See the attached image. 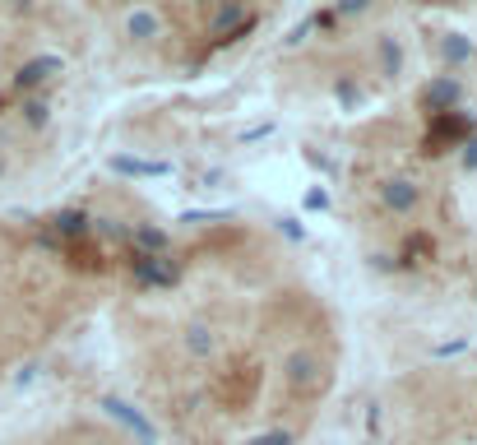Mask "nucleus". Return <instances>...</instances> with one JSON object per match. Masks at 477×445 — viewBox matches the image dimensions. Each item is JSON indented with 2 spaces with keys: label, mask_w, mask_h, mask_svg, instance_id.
Returning a JSON list of instances; mask_svg holds the SVG:
<instances>
[{
  "label": "nucleus",
  "mask_w": 477,
  "mask_h": 445,
  "mask_svg": "<svg viewBox=\"0 0 477 445\" xmlns=\"http://www.w3.org/2000/svg\"><path fill=\"white\" fill-rule=\"evenodd\" d=\"M98 409H102L107 418H116V422H126V427H130V431H135L144 445H157V427H153V422H148V418L135 409V403L116 399V394H102V399H98Z\"/></svg>",
  "instance_id": "3"
},
{
  "label": "nucleus",
  "mask_w": 477,
  "mask_h": 445,
  "mask_svg": "<svg viewBox=\"0 0 477 445\" xmlns=\"http://www.w3.org/2000/svg\"><path fill=\"white\" fill-rule=\"evenodd\" d=\"M380 65H385V74H399L404 70V52H399L394 37H380Z\"/></svg>",
  "instance_id": "14"
},
{
  "label": "nucleus",
  "mask_w": 477,
  "mask_h": 445,
  "mask_svg": "<svg viewBox=\"0 0 477 445\" xmlns=\"http://www.w3.org/2000/svg\"><path fill=\"white\" fill-rule=\"evenodd\" d=\"M47 116H52V111H47L43 98H28V102H24V121H28L33 131H43V126H47Z\"/></svg>",
  "instance_id": "15"
},
{
  "label": "nucleus",
  "mask_w": 477,
  "mask_h": 445,
  "mask_svg": "<svg viewBox=\"0 0 477 445\" xmlns=\"http://www.w3.org/2000/svg\"><path fill=\"white\" fill-rule=\"evenodd\" d=\"M459 149H463V168H468V172H477V135H468Z\"/></svg>",
  "instance_id": "18"
},
{
  "label": "nucleus",
  "mask_w": 477,
  "mask_h": 445,
  "mask_svg": "<svg viewBox=\"0 0 477 445\" xmlns=\"http://www.w3.org/2000/svg\"><path fill=\"white\" fill-rule=\"evenodd\" d=\"M111 172H121V177H172V163H148V158L111 153Z\"/></svg>",
  "instance_id": "8"
},
{
  "label": "nucleus",
  "mask_w": 477,
  "mask_h": 445,
  "mask_svg": "<svg viewBox=\"0 0 477 445\" xmlns=\"http://www.w3.org/2000/svg\"><path fill=\"white\" fill-rule=\"evenodd\" d=\"M200 5H227V0H200Z\"/></svg>",
  "instance_id": "23"
},
{
  "label": "nucleus",
  "mask_w": 477,
  "mask_h": 445,
  "mask_svg": "<svg viewBox=\"0 0 477 445\" xmlns=\"http://www.w3.org/2000/svg\"><path fill=\"white\" fill-rule=\"evenodd\" d=\"M130 278L139 283V288H172V283L181 278V265L172 256H139V251H130Z\"/></svg>",
  "instance_id": "2"
},
{
  "label": "nucleus",
  "mask_w": 477,
  "mask_h": 445,
  "mask_svg": "<svg viewBox=\"0 0 477 445\" xmlns=\"http://www.w3.org/2000/svg\"><path fill=\"white\" fill-rule=\"evenodd\" d=\"M417 199H422V190H417L413 181H404V177H394V181L380 186V205L394 209V214H413V209H417Z\"/></svg>",
  "instance_id": "7"
},
{
  "label": "nucleus",
  "mask_w": 477,
  "mask_h": 445,
  "mask_svg": "<svg viewBox=\"0 0 477 445\" xmlns=\"http://www.w3.org/2000/svg\"><path fill=\"white\" fill-rule=\"evenodd\" d=\"M367 10H371V0H339L334 15H367Z\"/></svg>",
  "instance_id": "20"
},
{
  "label": "nucleus",
  "mask_w": 477,
  "mask_h": 445,
  "mask_svg": "<svg viewBox=\"0 0 477 445\" xmlns=\"http://www.w3.org/2000/svg\"><path fill=\"white\" fill-rule=\"evenodd\" d=\"M334 93H339V102H343V107H352V102H357V89H352V79H339V89H334Z\"/></svg>",
  "instance_id": "21"
},
{
  "label": "nucleus",
  "mask_w": 477,
  "mask_h": 445,
  "mask_svg": "<svg viewBox=\"0 0 477 445\" xmlns=\"http://www.w3.org/2000/svg\"><path fill=\"white\" fill-rule=\"evenodd\" d=\"M218 218H227V214H223V209H209V214H205V209H190V214H181V223H190V227H200V223H218Z\"/></svg>",
  "instance_id": "16"
},
{
  "label": "nucleus",
  "mask_w": 477,
  "mask_h": 445,
  "mask_svg": "<svg viewBox=\"0 0 477 445\" xmlns=\"http://www.w3.org/2000/svg\"><path fill=\"white\" fill-rule=\"evenodd\" d=\"M56 74H61V56H33L28 65H19V74H14V89H19V93H33V89L52 84Z\"/></svg>",
  "instance_id": "5"
},
{
  "label": "nucleus",
  "mask_w": 477,
  "mask_h": 445,
  "mask_svg": "<svg viewBox=\"0 0 477 445\" xmlns=\"http://www.w3.org/2000/svg\"><path fill=\"white\" fill-rule=\"evenodd\" d=\"M130 241H135V251H139V256H167V232H163V227H153V223H135Z\"/></svg>",
  "instance_id": "9"
},
{
  "label": "nucleus",
  "mask_w": 477,
  "mask_h": 445,
  "mask_svg": "<svg viewBox=\"0 0 477 445\" xmlns=\"http://www.w3.org/2000/svg\"><path fill=\"white\" fill-rule=\"evenodd\" d=\"M186 348H190L195 357H209V353H214V330H209V325H190V330H186Z\"/></svg>",
  "instance_id": "12"
},
{
  "label": "nucleus",
  "mask_w": 477,
  "mask_h": 445,
  "mask_svg": "<svg viewBox=\"0 0 477 445\" xmlns=\"http://www.w3.org/2000/svg\"><path fill=\"white\" fill-rule=\"evenodd\" d=\"M283 376H288V385H292V390H310L315 381H320V357H315V353H306V348L288 353V362H283Z\"/></svg>",
  "instance_id": "6"
},
{
  "label": "nucleus",
  "mask_w": 477,
  "mask_h": 445,
  "mask_svg": "<svg viewBox=\"0 0 477 445\" xmlns=\"http://www.w3.org/2000/svg\"><path fill=\"white\" fill-rule=\"evenodd\" d=\"M89 223H93L89 214H79V209H65V214H56V218H52V232L70 241V237H84V232H89Z\"/></svg>",
  "instance_id": "10"
},
{
  "label": "nucleus",
  "mask_w": 477,
  "mask_h": 445,
  "mask_svg": "<svg viewBox=\"0 0 477 445\" xmlns=\"http://www.w3.org/2000/svg\"><path fill=\"white\" fill-rule=\"evenodd\" d=\"M306 209H320V214H325V209H329V190H325V186L306 190Z\"/></svg>",
  "instance_id": "17"
},
{
  "label": "nucleus",
  "mask_w": 477,
  "mask_h": 445,
  "mask_svg": "<svg viewBox=\"0 0 477 445\" xmlns=\"http://www.w3.org/2000/svg\"><path fill=\"white\" fill-rule=\"evenodd\" d=\"M278 227H283L292 241H301V227H297V218H283V223H278Z\"/></svg>",
  "instance_id": "22"
},
{
  "label": "nucleus",
  "mask_w": 477,
  "mask_h": 445,
  "mask_svg": "<svg viewBox=\"0 0 477 445\" xmlns=\"http://www.w3.org/2000/svg\"><path fill=\"white\" fill-rule=\"evenodd\" d=\"M157 28H163V24H157V15H153V10H135V15L126 19V33H130V37H139V43L157 37Z\"/></svg>",
  "instance_id": "11"
},
{
  "label": "nucleus",
  "mask_w": 477,
  "mask_h": 445,
  "mask_svg": "<svg viewBox=\"0 0 477 445\" xmlns=\"http://www.w3.org/2000/svg\"><path fill=\"white\" fill-rule=\"evenodd\" d=\"M251 445H292V431H264V436H255Z\"/></svg>",
  "instance_id": "19"
},
{
  "label": "nucleus",
  "mask_w": 477,
  "mask_h": 445,
  "mask_svg": "<svg viewBox=\"0 0 477 445\" xmlns=\"http://www.w3.org/2000/svg\"><path fill=\"white\" fill-rule=\"evenodd\" d=\"M441 52H445V61H450V65H463V61L472 56V43H468V37H459V33H450L445 43H441Z\"/></svg>",
  "instance_id": "13"
},
{
  "label": "nucleus",
  "mask_w": 477,
  "mask_h": 445,
  "mask_svg": "<svg viewBox=\"0 0 477 445\" xmlns=\"http://www.w3.org/2000/svg\"><path fill=\"white\" fill-rule=\"evenodd\" d=\"M468 135H477V116L463 111V107H454L445 116H435V126L426 135V153H445V144H463Z\"/></svg>",
  "instance_id": "1"
},
{
  "label": "nucleus",
  "mask_w": 477,
  "mask_h": 445,
  "mask_svg": "<svg viewBox=\"0 0 477 445\" xmlns=\"http://www.w3.org/2000/svg\"><path fill=\"white\" fill-rule=\"evenodd\" d=\"M422 102H426V111H431V116H445V111H454V107L463 102L459 79H454V74H435L431 84L422 89Z\"/></svg>",
  "instance_id": "4"
}]
</instances>
